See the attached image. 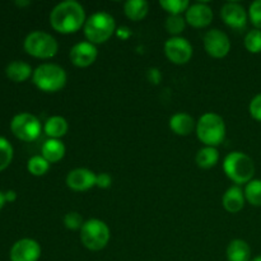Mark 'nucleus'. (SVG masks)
<instances>
[{"label":"nucleus","mask_w":261,"mask_h":261,"mask_svg":"<svg viewBox=\"0 0 261 261\" xmlns=\"http://www.w3.org/2000/svg\"><path fill=\"white\" fill-rule=\"evenodd\" d=\"M170 127L176 135L186 137V135H190L194 129H196V122L191 115L178 112L170 119Z\"/></svg>","instance_id":"nucleus-16"},{"label":"nucleus","mask_w":261,"mask_h":261,"mask_svg":"<svg viewBox=\"0 0 261 261\" xmlns=\"http://www.w3.org/2000/svg\"><path fill=\"white\" fill-rule=\"evenodd\" d=\"M245 199L251 205L261 206V180H251L245 188Z\"/></svg>","instance_id":"nucleus-24"},{"label":"nucleus","mask_w":261,"mask_h":261,"mask_svg":"<svg viewBox=\"0 0 261 261\" xmlns=\"http://www.w3.org/2000/svg\"><path fill=\"white\" fill-rule=\"evenodd\" d=\"M196 165L204 170H209V168L214 167L219 161V153L217 148L214 147H203L201 149L198 150L196 153Z\"/></svg>","instance_id":"nucleus-23"},{"label":"nucleus","mask_w":261,"mask_h":261,"mask_svg":"<svg viewBox=\"0 0 261 261\" xmlns=\"http://www.w3.org/2000/svg\"><path fill=\"white\" fill-rule=\"evenodd\" d=\"M5 203H7V200H5L4 193H2V191H0V209L5 205Z\"/></svg>","instance_id":"nucleus-37"},{"label":"nucleus","mask_w":261,"mask_h":261,"mask_svg":"<svg viewBox=\"0 0 261 261\" xmlns=\"http://www.w3.org/2000/svg\"><path fill=\"white\" fill-rule=\"evenodd\" d=\"M24 50L37 59H51L58 54V41L50 33L42 31L31 32L24 40Z\"/></svg>","instance_id":"nucleus-7"},{"label":"nucleus","mask_w":261,"mask_h":261,"mask_svg":"<svg viewBox=\"0 0 261 261\" xmlns=\"http://www.w3.org/2000/svg\"><path fill=\"white\" fill-rule=\"evenodd\" d=\"M117 36H119V37H121V38H124V40H126V38L130 36L129 28H127V27L119 28V31H117Z\"/></svg>","instance_id":"nucleus-35"},{"label":"nucleus","mask_w":261,"mask_h":261,"mask_svg":"<svg viewBox=\"0 0 261 261\" xmlns=\"http://www.w3.org/2000/svg\"><path fill=\"white\" fill-rule=\"evenodd\" d=\"M83 218H82V216L78 212H69L64 217V226H65V228L70 229V231L81 229L83 227Z\"/></svg>","instance_id":"nucleus-30"},{"label":"nucleus","mask_w":261,"mask_h":261,"mask_svg":"<svg viewBox=\"0 0 261 261\" xmlns=\"http://www.w3.org/2000/svg\"><path fill=\"white\" fill-rule=\"evenodd\" d=\"M251 249L244 240H233L227 247V260L228 261H250Z\"/></svg>","instance_id":"nucleus-20"},{"label":"nucleus","mask_w":261,"mask_h":261,"mask_svg":"<svg viewBox=\"0 0 261 261\" xmlns=\"http://www.w3.org/2000/svg\"><path fill=\"white\" fill-rule=\"evenodd\" d=\"M224 173L234 184H249L255 175L254 161L242 152H232L223 161Z\"/></svg>","instance_id":"nucleus-3"},{"label":"nucleus","mask_w":261,"mask_h":261,"mask_svg":"<svg viewBox=\"0 0 261 261\" xmlns=\"http://www.w3.org/2000/svg\"><path fill=\"white\" fill-rule=\"evenodd\" d=\"M7 76L10 81L15 82V83H22V82L27 81L31 75H33L32 68L30 64L24 63V61L15 60L12 61L9 65L7 66Z\"/></svg>","instance_id":"nucleus-19"},{"label":"nucleus","mask_w":261,"mask_h":261,"mask_svg":"<svg viewBox=\"0 0 261 261\" xmlns=\"http://www.w3.org/2000/svg\"><path fill=\"white\" fill-rule=\"evenodd\" d=\"M28 171L33 176H43L50 170V163L42 157V155H33L30 158L27 165Z\"/></svg>","instance_id":"nucleus-26"},{"label":"nucleus","mask_w":261,"mask_h":261,"mask_svg":"<svg viewBox=\"0 0 261 261\" xmlns=\"http://www.w3.org/2000/svg\"><path fill=\"white\" fill-rule=\"evenodd\" d=\"M112 184V177L109 173L103 172L97 175L96 177V186L99 189H109Z\"/></svg>","instance_id":"nucleus-33"},{"label":"nucleus","mask_w":261,"mask_h":261,"mask_svg":"<svg viewBox=\"0 0 261 261\" xmlns=\"http://www.w3.org/2000/svg\"><path fill=\"white\" fill-rule=\"evenodd\" d=\"M186 23L195 28L206 27L213 20V10L206 3H195L185 13Z\"/></svg>","instance_id":"nucleus-15"},{"label":"nucleus","mask_w":261,"mask_h":261,"mask_svg":"<svg viewBox=\"0 0 261 261\" xmlns=\"http://www.w3.org/2000/svg\"><path fill=\"white\" fill-rule=\"evenodd\" d=\"M13 160V147L5 138L0 137V171H4Z\"/></svg>","instance_id":"nucleus-29"},{"label":"nucleus","mask_w":261,"mask_h":261,"mask_svg":"<svg viewBox=\"0 0 261 261\" xmlns=\"http://www.w3.org/2000/svg\"><path fill=\"white\" fill-rule=\"evenodd\" d=\"M124 12L129 19L138 22L147 17L149 4L145 0H129L124 4Z\"/></svg>","instance_id":"nucleus-22"},{"label":"nucleus","mask_w":261,"mask_h":261,"mask_svg":"<svg viewBox=\"0 0 261 261\" xmlns=\"http://www.w3.org/2000/svg\"><path fill=\"white\" fill-rule=\"evenodd\" d=\"M31 3L28 2H15V5H18V7H27V5H30Z\"/></svg>","instance_id":"nucleus-38"},{"label":"nucleus","mask_w":261,"mask_h":261,"mask_svg":"<svg viewBox=\"0 0 261 261\" xmlns=\"http://www.w3.org/2000/svg\"><path fill=\"white\" fill-rule=\"evenodd\" d=\"M196 135L206 147L216 148L226 138L224 120L214 112H206L196 122Z\"/></svg>","instance_id":"nucleus-2"},{"label":"nucleus","mask_w":261,"mask_h":261,"mask_svg":"<svg viewBox=\"0 0 261 261\" xmlns=\"http://www.w3.org/2000/svg\"><path fill=\"white\" fill-rule=\"evenodd\" d=\"M204 48L212 58L222 59L228 55L231 50V41L223 31L214 28L204 35Z\"/></svg>","instance_id":"nucleus-9"},{"label":"nucleus","mask_w":261,"mask_h":261,"mask_svg":"<svg viewBox=\"0 0 261 261\" xmlns=\"http://www.w3.org/2000/svg\"><path fill=\"white\" fill-rule=\"evenodd\" d=\"M10 130L18 139L23 142H33L41 134V122L35 115L22 112L15 115L10 122Z\"/></svg>","instance_id":"nucleus-8"},{"label":"nucleus","mask_w":261,"mask_h":261,"mask_svg":"<svg viewBox=\"0 0 261 261\" xmlns=\"http://www.w3.org/2000/svg\"><path fill=\"white\" fill-rule=\"evenodd\" d=\"M250 115L257 121H261V93L255 96L250 102Z\"/></svg>","instance_id":"nucleus-32"},{"label":"nucleus","mask_w":261,"mask_h":261,"mask_svg":"<svg viewBox=\"0 0 261 261\" xmlns=\"http://www.w3.org/2000/svg\"><path fill=\"white\" fill-rule=\"evenodd\" d=\"M221 17L223 22L233 30L241 31L247 24V13L239 3H226L221 9Z\"/></svg>","instance_id":"nucleus-13"},{"label":"nucleus","mask_w":261,"mask_h":261,"mask_svg":"<svg viewBox=\"0 0 261 261\" xmlns=\"http://www.w3.org/2000/svg\"><path fill=\"white\" fill-rule=\"evenodd\" d=\"M223 208L229 213H239L245 205V194L240 186H231L222 198Z\"/></svg>","instance_id":"nucleus-17"},{"label":"nucleus","mask_w":261,"mask_h":261,"mask_svg":"<svg viewBox=\"0 0 261 261\" xmlns=\"http://www.w3.org/2000/svg\"><path fill=\"white\" fill-rule=\"evenodd\" d=\"M249 17L256 30H261V0H256L250 5Z\"/></svg>","instance_id":"nucleus-31"},{"label":"nucleus","mask_w":261,"mask_h":261,"mask_svg":"<svg viewBox=\"0 0 261 261\" xmlns=\"http://www.w3.org/2000/svg\"><path fill=\"white\" fill-rule=\"evenodd\" d=\"M165 54L168 60L177 65L189 63L193 58V46L184 37H171L165 43Z\"/></svg>","instance_id":"nucleus-10"},{"label":"nucleus","mask_w":261,"mask_h":261,"mask_svg":"<svg viewBox=\"0 0 261 261\" xmlns=\"http://www.w3.org/2000/svg\"><path fill=\"white\" fill-rule=\"evenodd\" d=\"M148 78H149L150 83L158 84V83H160V81H161L160 70H158V69H155V68L149 69V70H148Z\"/></svg>","instance_id":"nucleus-34"},{"label":"nucleus","mask_w":261,"mask_h":261,"mask_svg":"<svg viewBox=\"0 0 261 261\" xmlns=\"http://www.w3.org/2000/svg\"><path fill=\"white\" fill-rule=\"evenodd\" d=\"M97 175L88 168H75L66 176V186L74 191H87L96 186Z\"/></svg>","instance_id":"nucleus-14"},{"label":"nucleus","mask_w":261,"mask_h":261,"mask_svg":"<svg viewBox=\"0 0 261 261\" xmlns=\"http://www.w3.org/2000/svg\"><path fill=\"white\" fill-rule=\"evenodd\" d=\"M65 145L60 139H48L43 143L41 148L42 157L48 163H56L61 161L65 155Z\"/></svg>","instance_id":"nucleus-18"},{"label":"nucleus","mask_w":261,"mask_h":261,"mask_svg":"<svg viewBox=\"0 0 261 261\" xmlns=\"http://www.w3.org/2000/svg\"><path fill=\"white\" fill-rule=\"evenodd\" d=\"M252 261H261V255H260V256L255 257V259H254V260H252Z\"/></svg>","instance_id":"nucleus-39"},{"label":"nucleus","mask_w":261,"mask_h":261,"mask_svg":"<svg viewBox=\"0 0 261 261\" xmlns=\"http://www.w3.org/2000/svg\"><path fill=\"white\" fill-rule=\"evenodd\" d=\"M245 47L249 53L259 54L261 53V31L252 30L245 37Z\"/></svg>","instance_id":"nucleus-28"},{"label":"nucleus","mask_w":261,"mask_h":261,"mask_svg":"<svg viewBox=\"0 0 261 261\" xmlns=\"http://www.w3.org/2000/svg\"><path fill=\"white\" fill-rule=\"evenodd\" d=\"M165 27L168 33L173 36V37H178L180 33L184 32L186 27V19L182 15H168L166 19Z\"/></svg>","instance_id":"nucleus-27"},{"label":"nucleus","mask_w":261,"mask_h":261,"mask_svg":"<svg viewBox=\"0 0 261 261\" xmlns=\"http://www.w3.org/2000/svg\"><path fill=\"white\" fill-rule=\"evenodd\" d=\"M69 56H70V61L73 63V65L78 66V68H88L96 61L98 51H97L96 45L88 42V41H82L71 47Z\"/></svg>","instance_id":"nucleus-12"},{"label":"nucleus","mask_w":261,"mask_h":261,"mask_svg":"<svg viewBox=\"0 0 261 261\" xmlns=\"http://www.w3.org/2000/svg\"><path fill=\"white\" fill-rule=\"evenodd\" d=\"M66 71L56 64H42L33 71L32 81L38 89L54 93L63 89L66 84Z\"/></svg>","instance_id":"nucleus-5"},{"label":"nucleus","mask_w":261,"mask_h":261,"mask_svg":"<svg viewBox=\"0 0 261 261\" xmlns=\"http://www.w3.org/2000/svg\"><path fill=\"white\" fill-rule=\"evenodd\" d=\"M110 228L101 219H89L81 228V241L91 251H99L107 246L110 241Z\"/></svg>","instance_id":"nucleus-6"},{"label":"nucleus","mask_w":261,"mask_h":261,"mask_svg":"<svg viewBox=\"0 0 261 261\" xmlns=\"http://www.w3.org/2000/svg\"><path fill=\"white\" fill-rule=\"evenodd\" d=\"M4 195H5V200L7 201H14L15 199H17V193L13 190L7 191V193H4Z\"/></svg>","instance_id":"nucleus-36"},{"label":"nucleus","mask_w":261,"mask_h":261,"mask_svg":"<svg viewBox=\"0 0 261 261\" xmlns=\"http://www.w3.org/2000/svg\"><path fill=\"white\" fill-rule=\"evenodd\" d=\"M116 31L114 17L106 12H97L92 14L84 24V35L88 42L97 45L111 38Z\"/></svg>","instance_id":"nucleus-4"},{"label":"nucleus","mask_w":261,"mask_h":261,"mask_svg":"<svg viewBox=\"0 0 261 261\" xmlns=\"http://www.w3.org/2000/svg\"><path fill=\"white\" fill-rule=\"evenodd\" d=\"M41 256V246L32 239H23L10 249V261H37Z\"/></svg>","instance_id":"nucleus-11"},{"label":"nucleus","mask_w":261,"mask_h":261,"mask_svg":"<svg viewBox=\"0 0 261 261\" xmlns=\"http://www.w3.org/2000/svg\"><path fill=\"white\" fill-rule=\"evenodd\" d=\"M68 121L63 116H51L45 124V133L50 139H60L68 133Z\"/></svg>","instance_id":"nucleus-21"},{"label":"nucleus","mask_w":261,"mask_h":261,"mask_svg":"<svg viewBox=\"0 0 261 261\" xmlns=\"http://www.w3.org/2000/svg\"><path fill=\"white\" fill-rule=\"evenodd\" d=\"M84 8L74 0L59 3L50 13V24L56 32L69 35L75 33L86 24Z\"/></svg>","instance_id":"nucleus-1"},{"label":"nucleus","mask_w":261,"mask_h":261,"mask_svg":"<svg viewBox=\"0 0 261 261\" xmlns=\"http://www.w3.org/2000/svg\"><path fill=\"white\" fill-rule=\"evenodd\" d=\"M160 5L170 15H181L186 13L191 4L188 0H161Z\"/></svg>","instance_id":"nucleus-25"}]
</instances>
